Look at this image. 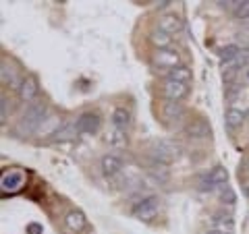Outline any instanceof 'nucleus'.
I'll list each match as a JSON object with an SVG mask.
<instances>
[{"label":"nucleus","mask_w":249,"mask_h":234,"mask_svg":"<svg viewBox=\"0 0 249 234\" xmlns=\"http://www.w3.org/2000/svg\"><path fill=\"white\" fill-rule=\"evenodd\" d=\"M112 127L114 129H121V131H127L129 129V124H131V112L127 110L124 106H119V108H114V112H112Z\"/></svg>","instance_id":"2eb2a0df"},{"label":"nucleus","mask_w":249,"mask_h":234,"mask_svg":"<svg viewBox=\"0 0 249 234\" xmlns=\"http://www.w3.org/2000/svg\"><path fill=\"white\" fill-rule=\"evenodd\" d=\"M247 118H249V114H247Z\"/></svg>","instance_id":"473e14b6"},{"label":"nucleus","mask_w":249,"mask_h":234,"mask_svg":"<svg viewBox=\"0 0 249 234\" xmlns=\"http://www.w3.org/2000/svg\"><path fill=\"white\" fill-rule=\"evenodd\" d=\"M178 155H181V145L173 139H158V141L152 143V158L156 162L168 166L170 162H175Z\"/></svg>","instance_id":"f03ea898"},{"label":"nucleus","mask_w":249,"mask_h":234,"mask_svg":"<svg viewBox=\"0 0 249 234\" xmlns=\"http://www.w3.org/2000/svg\"><path fill=\"white\" fill-rule=\"evenodd\" d=\"M162 93H164L166 100L178 102V100H183L187 93H189V87H187V83H178V81H173V79H166L164 83H162Z\"/></svg>","instance_id":"1a4fd4ad"},{"label":"nucleus","mask_w":249,"mask_h":234,"mask_svg":"<svg viewBox=\"0 0 249 234\" xmlns=\"http://www.w3.org/2000/svg\"><path fill=\"white\" fill-rule=\"evenodd\" d=\"M0 102H2V120H6V110H9V100H6V98L2 96V100H0Z\"/></svg>","instance_id":"c85d7f7f"},{"label":"nucleus","mask_w":249,"mask_h":234,"mask_svg":"<svg viewBox=\"0 0 249 234\" xmlns=\"http://www.w3.org/2000/svg\"><path fill=\"white\" fill-rule=\"evenodd\" d=\"M237 93H241V87L239 85H229V91H227V100H232L237 96Z\"/></svg>","instance_id":"bb28decb"},{"label":"nucleus","mask_w":249,"mask_h":234,"mask_svg":"<svg viewBox=\"0 0 249 234\" xmlns=\"http://www.w3.org/2000/svg\"><path fill=\"white\" fill-rule=\"evenodd\" d=\"M60 127H62V124H60V120L56 118V116H52V114H50L48 118H46V120L42 122V127L36 131V135H40V137L52 135V137H54V135H56V131H58Z\"/></svg>","instance_id":"6ab92c4d"},{"label":"nucleus","mask_w":249,"mask_h":234,"mask_svg":"<svg viewBox=\"0 0 249 234\" xmlns=\"http://www.w3.org/2000/svg\"><path fill=\"white\" fill-rule=\"evenodd\" d=\"M168 79H173V81H178V83H189L191 81V68H187L185 65L181 67H175V68H170V71H162Z\"/></svg>","instance_id":"412c9836"},{"label":"nucleus","mask_w":249,"mask_h":234,"mask_svg":"<svg viewBox=\"0 0 249 234\" xmlns=\"http://www.w3.org/2000/svg\"><path fill=\"white\" fill-rule=\"evenodd\" d=\"M77 137H79V131H77V124L75 122L62 124V127L56 131V135H54L56 141H73V139H77Z\"/></svg>","instance_id":"a211bd4d"},{"label":"nucleus","mask_w":249,"mask_h":234,"mask_svg":"<svg viewBox=\"0 0 249 234\" xmlns=\"http://www.w3.org/2000/svg\"><path fill=\"white\" fill-rule=\"evenodd\" d=\"M214 230H220L224 234H232L235 230V224H232V217L229 214H214Z\"/></svg>","instance_id":"aec40b11"},{"label":"nucleus","mask_w":249,"mask_h":234,"mask_svg":"<svg viewBox=\"0 0 249 234\" xmlns=\"http://www.w3.org/2000/svg\"><path fill=\"white\" fill-rule=\"evenodd\" d=\"M106 143L110 147H116V150H123V147H127L129 139H127V131H121V129H110L106 133Z\"/></svg>","instance_id":"dca6fc26"},{"label":"nucleus","mask_w":249,"mask_h":234,"mask_svg":"<svg viewBox=\"0 0 249 234\" xmlns=\"http://www.w3.org/2000/svg\"><path fill=\"white\" fill-rule=\"evenodd\" d=\"M150 42H152L158 50H164V48H170V42H173V37H170L168 33H164V31L156 29V31H152Z\"/></svg>","instance_id":"4be33fe9"},{"label":"nucleus","mask_w":249,"mask_h":234,"mask_svg":"<svg viewBox=\"0 0 249 234\" xmlns=\"http://www.w3.org/2000/svg\"><path fill=\"white\" fill-rule=\"evenodd\" d=\"M162 116H164L168 122L183 120L185 118V108H183V104L173 102V100H166V102L162 104Z\"/></svg>","instance_id":"9b49d317"},{"label":"nucleus","mask_w":249,"mask_h":234,"mask_svg":"<svg viewBox=\"0 0 249 234\" xmlns=\"http://www.w3.org/2000/svg\"><path fill=\"white\" fill-rule=\"evenodd\" d=\"M235 17L241 21H249V0H241L235 11Z\"/></svg>","instance_id":"a878e982"},{"label":"nucleus","mask_w":249,"mask_h":234,"mask_svg":"<svg viewBox=\"0 0 249 234\" xmlns=\"http://www.w3.org/2000/svg\"><path fill=\"white\" fill-rule=\"evenodd\" d=\"M239 52H241V48L237 44H231V46H224V48L220 50V58H222V62H229V60H235L237 56H239Z\"/></svg>","instance_id":"5701e85b"},{"label":"nucleus","mask_w":249,"mask_h":234,"mask_svg":"<svg viewBox=\"0 0 249 234\" xmlns=\"http://www.w3.org/2000/svg\"><path fill=\"white\" fill-rule=\"evenodd\" d=\"M19 98L23 102H34L40 93V83H37V77L36 75H25L21 79V85H19Z\"/></svg>","instance_id":"0eeeda50"},{"label":"nucleus","mask_w":249,"mask_h":234,"mask_svg":"<svg viewBox=\"0 0 249 234\" xmlns=\"http://www.w3.org/2000/svg\"><path fill=\"white\" fill-rule=\"evenodd\" d=\"M25 181H27V176H25L23 170H17V168L4 170L2 176H0V189H2V193L15 195L25 186Z\"/></svg>","instance_id":"20e7f679"},{"label":"nucleus","mask_w":249,"mask_h":234,"mask_svg":"<svg viewBox=\"0 0 249 234\" xmlns=\"http://www.w3.org/2000/svg\"><path fill=\"white\" fill-rule=\"evenodd\" d=\"M48 108H46V104L42 102H31L25 112H23V118H21V124L19 129L25 131V133H36L37 129L42 127V122L48 118Z\"/></svg>","instance_id":"f257e3e1"},{"label":"nucleus","mask_w":249,"mask_h":234,"mask_svg":"<svg viewBox=\"0 0 249 234\" xmlns=\"http://www.w3.org/2000/svg\"><path fill=\"white\" fill-rule=\"evenodd\" d=\"M245 118H247V114H245V112H241L239 108H229L227 114H224V120H227V127H229L231 131L239 129L241 124L245 122Z\"/></svg>","instance_id":"f3484780"},{"label":"nucleus","mask_w":249,"mask_h":234,"mask_svg":"<svg viewBox=\"0 0 249 234\" xmlns=\"http://www.w3.org/2000/svg\"><path fill=\"white\" fill-rule=\"evenodd\" d=\"M158 209H160V199L150 195V197H143L139 199L137 203L131 207V216L137 217V220H143V222H150L158 216Z\"/></svg>","instance_id":"7ed1b4c3"},{"label":"nucleus","mask_w":249,"mask_h":234,"mask_svg":"<svg viewBox=\"0 0 249 234\" xmlns=\"http://www.w3.org/2000/svg\"><path fill=\"white\" fill-rule=\"evenodd\" d=\"M154 62L160 68H166V71H170V68H175V67H181V56H178L177 50L164 48V50H158L154 54Z\"/></svg>","instance_id":"6e6552de"},{"label":"nucleus","mask_w":249,"mask_h":234,"mask_svg":"<svg viewBox=\"0 0 249 234\" xmlns=\"http://www.w3.org/2000/svg\"><path fill=\"white\" fill-rule=\"evenodd\" d=\"M27 234H42V226L40 224H29L27 226Z\"/></svg>","instance_id":"cd10ccee"},{"label":"nucleus","mask_w":249,"mask_h":234,"mask_svg":"<svg viewBox=\"0 0 249 234\" xmlns=\"http://www.w3.org/2000/svg\"><path fill=\"white\" fill-rule=\"evenodd\" d=\"M206 234H224V232H220V230H210V232H206Z\"/></svg>","instance_id":"7c9ffc66"},{"label":"nucleus","mask_w":249,"mask_h":234,"mask_svg":"<svg viewBox=\"0 0 249 234\" xmlns=\"http://www.w3.org/2000/svg\"><path fill=\"white\" fill-rule=\"evenodd\" d=\"M227 181H229V172L227 168L222 166H214L212 170H208V172L199 178V191H214L218 186H227Z\"/></svg>","instance_id":"39448f33"},{"label":"nucleus","mask_w":249,"mask_h":234,"mask_svg":"<svg viewBox=\"0 0 249 234\" xmlns=\"http://www.w3.org/2000/svg\"><path fill=\"white\" fill-rule=\"evenodd\" d=\"M2 83H4V85L9 83V85H13V87H17V89H19V85H21V81L15 79L13 68L6 67V62H2Z\"/></svg>","instance_id":"b1692460"},{"label":"nucleus","mask_w":249,"mask_h":234,"mask_svg":"<svg viewBox=\"0 0 249 234\" xmlns=\"http://www.w3.org/2000/svg\"><path fill=\"white\" fill-rule=\"evenodd\" d=\"M75 124H77L79 135H96L100 131V124H102V118H100V114H96V112H83L79 118L75 120Z\"/></svg>","instance_id":"423d86ee"},{"label":"nucleus","mask_w":249,"mask_h":234,"mask_svg":"<svg viewBox=\"0 0 249 234\" xmlns=\"http://www.w3.org/2000/svg\"><path fill=\"white\" fill-rule=\"evenodd\" d=\"M220 201L222 203H227V205H235V191L231 189V186H222V191H220Z\"/></svg>","instance_id":"393cba45"},{"label":"nucleus","mask_w":249,"mask_h":234,"mask_svg":"<svg viewBox=\"0 0 249 234\" xmlns=\"http://www.w3.org/2000/svg\"><path fill=\"white\" fill-rule=\"evenodd\" d=\"M185 135L191 139H208L212 137V129H210V124L204 118H197L185 127Z\"/></svg>","instance_id":"9d476101"},{"label":"nucleus","mask_w":249,"mask_h":234,"mask_svg":"<svg viewBox=\"0 0 249 234\" xmlns=\"http://www.w3.org/2000/svg\"><path fill=\"white\" fill-rule=\"evenodd\" d=\"M65 224L71 232H81V230L88 228V217H85V214L79 212V209H73V212L67 214Z\"/></svg>","instance_id":"f8f14e48"},{"label":"nucleus","mask_w":249,"mask_h":234,"mask_svg":"<svg viewBox=\"0 0 249 234\" xmlns=\"http://www.w3.org/2000/svg\"><path fill=\"white\" fill-rule=\"evenodd\" d=\"M170 2H168V0H164V2H158V9H164V6H168Z\"/></svg>","instance_id":"c756f323"},{"label":"nucleus","mask_w":249,"mask_h":234,"mask_svg":"<svg viewBox=\"0 0 249 234\" xmlns=\"http://www.w3.org/2000/svg\"><path fill=\"white\" fill-rule=\"evenodd\" d=\"M158 29L168 35H175L183 29V21L178 19L177 15H164V17H160V21H158Z\"/></svg>","instance_id":"ddd939ff"},{"label":"nucleus","mask_w":249,"mask_h":234,"mask_svg":"<svg viewBox=\"0 0 249 234\" xmlns=\"http://www.w3.org/2000/svg\"><path fill=\"white\" fill-rule=\"evenodd\" d=\"M245 77H247V81H249V68H247V71H245Z\"/></svg>","instance_id":"2f4dec72"},{"label":"nucleus","mask_w":249,"mask_h":234,"mask_svg":"<svg viewBox=\"0 0 249 234\" xmlns=\"http://www.w3.org/2000/svg\"><path fill=\"white\" fill-rule=\"evenodd\" d=\"M100 166H102V172L106 176H116L123 172V160L116 158V155H104Z\"/></svg>","instance_id":"4468645a"}]
</instances>
